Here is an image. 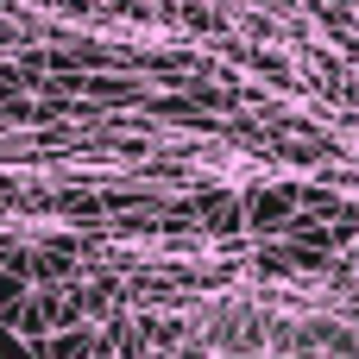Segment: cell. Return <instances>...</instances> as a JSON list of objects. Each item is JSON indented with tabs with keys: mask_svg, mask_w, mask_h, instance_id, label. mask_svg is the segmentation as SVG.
<instances>
[{
	"mask_svg": "<svg viewBox=\"0 0 359 359\" xmlns=\"http://www.w3.org/2000/svg\"><path fill=\"white\" fill-rule=\"evenodd\" d=\"M290 208H297V196H290V189H259V196L246 202L252 227H284V221H290Z\"/></svg>",
	"mask_w": 359,
	"mask_h": 359,
	"instance_id": "obj_1",
	"label": "cell"
}]
</instances>
